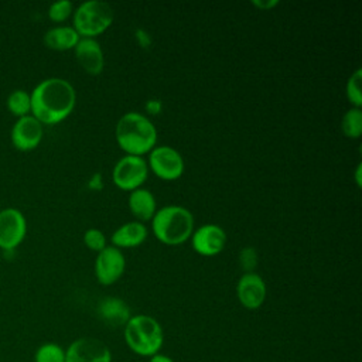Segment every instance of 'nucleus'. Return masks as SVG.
<instances>
[{
    "instance_id": "1",
    "label": "nucleus",
    "mask_w": 362,
    "mask_h": 362,
    "mask_svg": "<svg viewBox=\"0 0 362 362\" xmlns=\"http://www.w3.org/2000/svg\"><path fill=\"white\" fill-rule=\"evenodd\" d=\"M31 115L44 124H57L65 120L76 103L74 86L62 78L42 79L30 92Z\"/></svg>"
},
{
    "instance_id": "2",
    "label": "nucleus",
    "mask_w": 362,
    "mask_h": 362,
    "mask_svg": "<svg viewBox=\"0 0 362 362\" xmlns=\"http://www.w3.org/2000/svg\"><path fill=\"white\" fill-rule=\"evenodd\" d=\"M115 136L119 147L129 156L143 157L157 143L156 126L147 116L139 112L124 113L117 120Z\"/></svg>"
},
{
    "instance_id": "3",
    "label": "nucleus",
    "mask_w": 362,
    "mask_h": 362,
    "mask_svg": "<svg viewBox=\"0 0 362 362\" xmlns=\"http://www.w3.org/2000/svg\"><path fill=\"white\" fill-rule=\"evenodd\" d=\"M151 228L154 236L164 245H181L194 232V216L184 206L167 205L156 211L151 219Z\"/></svg>"
},
{
    "instance_id": "4",
    "label": "nucleus",
    "mask_w": 362,
    "mask_h": 362,
    "mask_svg": "<svg viewBox=\"0 0 362 362\" xmlns=\"http://www.w3.org/2000/svg\"><path fill=\"white\" fill-rule=\"evenodd\" d=\"M126 345L139 356H153L160 352L164 332L160 322L146 314H136L124 325Z\"/></svg>"
},
{
    "instance_id": "5",
    "label": "nucleus",
    "mask_w": 362,
    "mask_h": 362,
    "mask_svg": "<svg viewBox=\"0 0 362 362\" xmlns=\"http://www.w3.org/2000/svg\"><path fill=\"white\" fill-rule=\"evenodd\" d=\"M74 28L81 38H96L113 23V8L102 0H88L74 10Z\"/></svg>"
},
{
    "instance_id": "6",
    "label": "nucleus",
    "mask_w": 362,
    "mask_h": 362,
    "mask_svg": "<svg viewBox=\"0 0 362 362\" xmlns=\"http://www.w3.org/2000/svg\"><path fill=\"white\" fill-rule=\"evenodd\" d=\"M148 175V165L146 158L140 156H123L113 167L112 178L117 188L123 191H133L140 188Z\"/></svg>"
},
{
    "instance_id": "7",
    "label": "nucleus",
    "mask_w": 362,
    "mask_h": 362,
    "mask_svg": "<svg viewBox=\"0 0 362 362\" xmlns=\"http://www.w3.org/2000/svg\"><path fill=\"white\" fill-rule=\"evenodd\" d=\"M147 165L158 178L165 181L180 178L185 168L184 158L180 151L170 146H156L148 153Z\"/></svg>"
},
{
    "instance_id": "8",
    "label": "nucleus",
    "mask_w": 362,
    "mask_h": 362,
    "mask_svg": "<svg viewBox=\"0 0 362 362\" xmlns=\"http://www.w3.org/2000/svg\"><path fill=\"white\" fill-rule=\"evenodd\" d=\"M27 221L17 208H4L0 211V249L13 250L25 238Z\"/></svg>"
},
{
    "instance_id": "9",
    "label": "nucleus",
    "mask_w": 362,
    "mask_h": 362,
    "mask_svg": "<svg viewBox=\"0 0 362 362\" xmlns=\"http://www.w3.org/2000/svg\"><path fill=\"white\" fill-rule=\"evenodd\" d=\"M65 362H112V354L100 339L83 337L68 345Z\"/></svg>"
},
{
    "instance_id": "10",
    "label": "nucleus",
    "mask_w": 362,
    "mask_h": 362,
    "mask_svg": "<svg viewBox=\"0 0 362 362\" xmlns=\"http://www.w3.org/2000/svg\"><path fill=\"white\" fill-rule=\"evenodd\" d=\"M124 269V255L116 246H106L98 253L95 260V274L102 286H110L116 283L123 276Z\"/></svg>"
},
{
    "instance_id": "11",
    "label": "nucleus",
    "mask_w": 362,
    "mask_h": 362,
    "mask_svg": "<svg viewBox=\"0 0 362 362\" xmlns=\"http://www.w3.org/2000/svg\"><path fill=\"white\" fill-rule=\"evenodd\" d=\"M44 134V126L33 116L27 115L23 117H18L10 133V139L13 146L20 151H31L42 140Z\"/></svg>"
},
{
    "instance_id": "12",
    "label": "nucleus",
    "mask_w": 362,
    "mask_h": 362,
    "mask_svg": "<svg viewBox=\"0 0 362 362\" xmlns=\"http://www.w3.org/2000/svg\"><path fill=\"white\" fill-rule=\"evenodd\" d=\"M192 249L201 256H215L221 253L226 245V232L216 223H205L195 229L191 235Z\"/></svg>"
},
{
    "instance_id": "13",
    "label": "nucleus",
    "mask_w": 362,
    "mask_h": 362,
    "mask_svg": "<svg viewBox=\"0 0 362 362\" xmlns=\"http://www.w3.org/2000/svg\"><path fill=\"white\" fill-rule=\"evenodd\" d=\"M266 283L257 273H243L236 284V296L246 310H257L266 300Z\"/></svg>"
},
{
    "instance_id": "14",
    "label": "nucleus",
    "mask_w": 362,
    "mask_h": 362,
    "mask_svg": "<svg viewBox=\"0 0 362 362\" xmlns=\"http://www.w3.org/2000/svg\"><path fill=\"white\" fill-rule=\"evenodd\" d=\"M81 68L89 75H99L105 66V57L96 38H79L74 48Z\"/></svg>"
},
{
    "instance_id": "15",
    "label": "nucleus",
    "mask_w": 362,
    "mask_h": 362,
    "mask_svg": "<svg viewBox=\"0 0 362 362\" xmlns=\"http://www.w3.org/2000/svg\"><path fill=\"white\" fill-rule=\"evenodd\" d=\"M147 238V228L143 222L132 221L120 225L113 233H112V243L117 249L124 247H136L141 245Z\"/></svg>"
},
{
    "instance_id": "16",
    "label": "nucleus",
    "mask_w": 362,
    "mask_h": 362,
    "mask_svg": "<svg viewBox=\"0 0 362 362\" xmlns=\"http://www.w3.org/2000/svg\"><path fill=\"white\" fill-rule=\"evenodd\" d=\"M98 314L100 320L112 327H124L129 321L130 308L129 305L117 297H106L98 304Z\"/></svg>"
},
{
    "instance_id": "17",
    "label": "nucleus",
    "mask_w": 362,
    "mask_h": 362,
    "mask_svg": "<svg viewBox=\"0 0 362 362\" xmlns=\"http://www.w3.org/2000/svg\"><path fill=\"white\" fill-rule=\"evenodd\" d=\"M129 208L130 212L139 219V222L151 221L156 211H157V202L153 195V192L147 188H137L130 191L129 194Z\"/></svg>"
},
{
    "instance_id": "18",
    "label": "nucleus",
    "mask_w": 362,
    "mask_h": 362,
    "mask_svg": "<svg viewBox=\"0 0 362 362\" xmlns=\"http://www.w3.org/2000/svg\"><path fill=\"white\" fill-rule=\"evenodd\" d=\"M79 34L71 25H57L44 34V44L54 51L74 49L79 41Z\"/></svg>"
},
{
    "instance_id": "19",
    "label": "nucleus",
    "mask_w": 362,
    "mask_h": 362,
    "mask_svg": "<svg viewBox=\"0 0 362 362\" xmlns=\"http://www.w3.org/2000/svg\"><path fill=\"white\" fill-rule=\"evenodd\" d=\"M6 105L8 112L17 119L31 115V98L30 93L24 89H14L13 92H10Z\"/></svg>"
},
{
    "instance_id": "20",
    "label": "nucleus",
    "mask_w": 362,
    "mask_h": 362,
    "mask_svg": "<svg viewBox=\"0 0 362 362\" xmlns=\"http://www.w3.org/2000/svg\"><path fill=\"white\" fill-rule=\"evenodd\" d=\"M341 129L346 137L359 139L362 134V110L359 107L348 109L342 116Z\"/></svg>"
},
{
    "instance_id": "21",
    "label": "nucleus",
    "mask_w": 362,
    "mask_h": 362,
    "mask_svg": "<svg viewBox=\"0 0 362 362\" xmlns=\"http://www.w3.org/2000/svg\"><path fill=\"white\" fill-rule=\"evenodd\" d=\"M34 362H65V349L55 342H45L35 351Z\"/></svg>"
},
{
    "instance_id": "22",
    "label": "nucleus",
    "mask_w": 362,
    "mask_h": 362,
    "mask_svg": "<svg viewBox=\"0 0 362 362\" xmlns=\"http://www.w3.org/2000/svg\"><path fill=\"white\" fill-rule=\"evenodd\" d=\"M361 81H362V69L358 68L348 79L345 86V93L348 100L351 102L352 107L362 106V92H361Z\"/></svg>"
},
{
    "instance_id": "23",
    "label": "nucleus",
    "mask_w": 362,
    "mask_h": 362,
    "mask_svg": "<svg viewBox=\"0 0 362 362\" xmlns=\"http://www.w3.org/2000/svg\"><path fill=\"white\" fill-rule=\"evenodd\" d=\"M74 13V4L69 0H58L54 1L48 7V17L54 23H64Z\"/></svg>"
},
{
    "instance_id": "24",
    "label": "nucleus",
    "mask_w": 362,
    "mask_h": 362,
    "mask_svg": "<svg viewBox=\"0 0 362 362\" xmlns=\"http://www.w3.org/2000/svg\"><path fill=\"white\" fill-rule=\"evenodd\" d=\"M83 242L86 245L88 249L95 250V252H100L102 249H105L106 245V236L105 233L98 229V228H90L83 233Z\"/></svg>"
},
{
    "instance_id": "25",
    "label": "nucleus",
    "mask_w": 362,
    "mask_h": 362,
    "mask_svg": "<svg viewBox=\"0 0 362 362\" xmlns=\"http://www.w3.org/2000/svg\"><path fill=\"white\" fill-rule=\"evenodd\" d=\"M239 263L245 273H252L257 266V252L253 247H243L239 253Z\"/></svg>"
},
{
    "instance_id": "26",
    "label": "nucleus",
    "mask_w": 362,
    "mask_h": 362,
    "mask_svg": "<svg viewBox=\"0 0 362 362\" xmlns=\"http://www.w3.org/2000/svg\"><path fill=\"white\" fill-rule=\"evenodd\" d=\"M161 100L160 99H150L147 100L146 103V110L150 113V115H157L161 112Z\"/></svg>"
},
{
    "instance_id": "27",
    "label": "nucleus",
    "mask_w": 362,
    "mask_h": 362,
    "mask_svg": "<svg viewBox=\"0 0 362 362\" xmlns=\"http://www.w3.org/2000/svg\"><path fill=\"white\" fill-rule=\"evenodd\" d=\"M136 38H137V41H139V44H140L141 47H148L150 42H151L148 33L144 31V30H141V28L136 30Z\"/></svg>"
},
{
    "instance_id": "28",
    "label": "nucleus",
    "mask_w": 362,
    "mask_h": 362,
    "mask_svg": "<svg viewBox=\"0 0 362 362\" xmlns=\"http://www.w3.org/2000/svg\"><path fill=\"white\" fill-rule=\"evenodd\" d=\"M252 4L253 6H256V7H259L260 10H269V8H273L274 6H277L279 4V1L277 0H269V1H252Z\"/></svg>"
},
{
    "instance_id": "29",
    "label": "nucleus",
    "mask_w": 362,
    "mask_h": 362,
    "mask_svg": "<svg viewBox=\"0 0 362 362\" xmlns=\"http://www.w3.org/2000/svg\"><path fill=\"white\" fill-rule=\"evenodd\" d=\"M148 362H174L168 355H164V354H156L153 356H150V361Z\"/></svg>"
},
{
    "instance_id": "30",
    "label": "nucleus",
    "mask_w": 362,
    "mask_h": 362,
    "mask_svg": "<svg viewBox=\"0 0 362 362\" xmlns=\"http://www.w3.org/2000/svg\"><path fill=\"white\" fill-rule=\"evenodd\" d=\"M362 168V164L359 163L358 165H356V173H355V177H356V184H358V187H361L362 185V182H361V170Z\"/></svg>"
}]
</instances>
